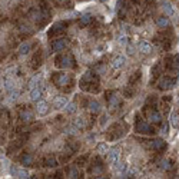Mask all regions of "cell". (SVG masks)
Returning a JSON list of instances; mask_svg holds the SVG:
<instances>
[{"instance_id": "obj_1", "label": "cell", "mask_w": 179, "mask_h": 179, "mask_svg": "<svg viewBox=\"0 0 179 179\" xmlns=\"http://www.w3.org/2000/svg\"><path fill=\"white\" fill-rule=\"evenodd\" d=\"M10 173L12 176H16V178H27L29 176V172L23 169V168H17L16 165H12L10 166Z\"/></svg>"}, {"instance_id": "obj_2", "label": "cell", "mask_w": 179, "mask_h": 179, "mask_svg": "<svg viewBox=\"0 0 179 179\" xmlns=\"http://www.w3.org/2000/svg\"><path fill=\"white\" fill-rule=\"evenodd\" d=\"M36 110H37V113L40 116H45L49 113V105L46 100H42V99H39L37 100V105H36Z\"/></svg>"}, {"instance_id": "obj_3", "label": "cell", "mask_w": 179, "mask_h": 179, "mask_svg": "<svg viewBox=\"0 0 179 179\" xmlns=\"http://www.w3.org/2000/svg\"><path fill=\"white\" fill-rule=\"evenodd\" d=\"M108 160L109 163H116L118 160H119V149L118 148H112V149H108Z\"/></svg>"}, {"instance_id": "obj_4", "label": "cell", "mask_w": 179, "mask_h": 179, "mask_svg": "<svg viewBox=\"0 0 179 179\" xmlns=\"http://www.w3.org/2000/svg\"><path fill=\"white\" fill-rule=\"evenodd\" d=\"M125 64H126V58L122 56V55L116 56V58L112 60V66H113V69H122Z\"/></svg>"}, {"instance_id": "obj_5", "label": "cell", "mask_w": 179, "mask_h": 179, "mask_svg": "<svg viewBox=\"0 0 179 179\" xmlns=\"http://www.w3.org/2000/svg\"><path fill=\"white\" fill-rule=\"evenodd\" d=\"M64 47H66V40H64V39H58V40H55V42L52 43L53 52H62Z\"/></svg>"}, {"instance_id": "obj_6", "label": "cell", "mask_w": 179, "mask_h": 179, "mask_svg": "<svg viewBox=\"0 0 179 179\" xmlns=\"http://www.w3.org/2000/svg\"><path fill=\"white\" fill-rule=\"evenodd\" d=\"M139 50H141L143 55H151V53H152V50H154V47H152V45H151L149 42L142 40L141 43H139Z\"/></svg>"}, {"instance_id": "obj_7", "label": "cell", "mask_w": 179, "mask_h": 179, "mask_svg": "<svg viewBox=\"0 0 179 179\" xmlns=\"http://www.w3.org/2000/svg\"><path fill=\"white\" fill-rule=\"evenodd\" d=\"M66 103H67V99L64 96H56L53 100V106H55V109H63L66 106Z\"/></svg>"}, {"instance_id": "obj_8", "label": "cell", "mask_w": 179, "mask_h": 179, "mask_svg": "<svg viewBox=\"0 0 179 179\" xmlns=\"http://www.w3.org/2000/svg\"><path fill=\"white\" fill-rule=\"evenodd\" d=\"M152 129H151V125L148 122H139L138 126H136V132L139 133H149Z\"/></svg>"}, {"instance_id": "obj_9", "label": "cell", "mask_w": 179, "mask_h": 179, "mask_svg": "<svg viewBox=\"0 0 179 179\" xmlns=\"http://www.w3.org/2000/svg\"><path fill=\"white\" fill-rule=\"evenodd\" d=\"M42 89L39 88V86H36V88H33L32 90H30V99H32L33 102H37L39 99H42Z\"/></svg>"}, {"instance_id": "obj_10", "label": "cell", "mask_w": 179, "mask_h": 179, "mask_svg": "<svg viewBox=\"0 0 179 179\" xmlns=\"http://www.w3.org/2000/svg\"><path fill=\"white\" fill-rule=\"evenodd\" d=\"M30 49H32V43L30 42H23L22 45L19 46V55H22V56H25V55H27L29 52H30Z\"/></svg>"}, {"instance_id": "obj_11", "label": "cell", "mask_w": 179, "mask_h": 179, "mask_svg": "<svg viewBox=\"0 0 179 179\" xmlns=\"http://www.w3.org/2000/svg\"><path fill=\"white\" fill-rule=\"evenodd\" d=\"M175 80L173 79H169V77H166V79H163L162 82H160V89H171V88H173L175 86Z\"/></svg>"}, {"instance_id": "obj_12", "label": "cell", "mask_w": 179, "mask_h": 179, "mask_svg": "<svg viewBox=\"0 0 179 179\" xmlns=\"http://www.w3.org/2000/svg\"><path fill=\"white\" fill-rule=\"evenodd\" d=\"M115 169L118 173H126V171H128V163L126 162H116L115 165Z\"/></svg>"}, {"instance_id": "obj_13", "label": "cell", "mask_w": 179, "mask_h": 179, "mask_svg": "<svg viewBox=\"0 0 179 179\" xmlns=\"http://www.w3.org/2000/svg\"><path fill=\"white\" fill-rule=\"evenodd\" d=\"M20 119L25 122H30L33 119V113L30 110H22L20 112Z\"/></svg>"}, {"instance_id": "obj_14", "label": "cell", "mask_w": 179, "mask_h": 179, "mask_svg": "<svg viewBox=\"0 0 179 179\" xmlns=\"http://www.w3.org/2000/svg\"><path fill=\"white\" fill-rule=\"evenodd\" d=\"M169 19H168V16H160V17H158V20H156V25L159 26V27H168L169 26Z\"/></svg>"}, {"instance_id": "obj_15", "label": "cell", "mask_w": 179, "mask_h": 179, "mask_svg": "<svg viewBox=\"0 0 179 179\" xmlns=\"http://www.w3.org/2000/svg\"><path fill=\"white\" fill-rule=\"evenodd\" d=\"M39 80H40V76L39 75H36V76H33L30 80H29V83H27V89L29 90H32L33 88H36L39 85Z\"/></svg>"}, {"instance_id": "obj_16", "label": "cell", "mask_w": 179, "mask_h": 179, "mask_svg": "<svg viewBox=\"0 0 179 179\" xmlns=\"http://www.w3.org/2000/svg\"><path fill=\"white\" fill-rule=\"evenodd\" d=\"M89 110L92 113H99V112H100V105H99V102L92 100V102L89 103Z\"/></svg>"}, {"instance_id": "obj_17", "label": "cell", "mask_w": 179, "mask_h": 179, "mask_svg": "<svg viewBox=\"0 0 179 179\" xmlns=\"http://www.w3.org/2000/svg\"><path fill=\"white\" fill-rule=\"evenodd\" d=\"M67 83H69V76L66 73H60V76L58 79V85L59 86H66Z\"/></svg>"}, {"instance_id": "obj_18", "label": "cell", "mask_w": 179, "mask_h": 179, "mask_svg": "<svg viewBox=\"0 0 179 179\" xmlns=\"http://www.w3.org/2000/svg\"><path fill=\"white\" fill-rule=\"evenodd\" d=\"M60 60H62V64H60L62 67H70V66H72V62H73L69 55H66V56H62V59H60Z\"/></svg>"}, {"instance_id": "obj_19", "label": "cell", "mask_w": 179, "mask_h": 179, "mask_svg": "<svg viewBox=\"0 0 179 179\" xmlns=\"http://www.w3.org/2000/svg\"><path fill=\"white\" fill-rule=\"evenodd\" d=\"M4 89H6L7 92H10L12 89H14V80H13L12 77L7 76L6 79H4Z\"/></svg>"}, {"instance_id": "obj_20", "label": "cell", "mask_w": 179, "mask_h": 179, "mask_svg": "<svg viewBox=\"0 0 179 179\" xmlns=\"http://www.w3.org/2000/svg\"><path fill=\"white\" fill-rule=\"evenodd\" d=\"M171 125H172L175 129H178V112L173 110L171 113Z\"/></svg>"}, {"instance_id": "obj_21", "label": "cell", "mask_w": 179, "mask_h": 179, "mask_svg": "<svg viewBox=\"0 0 179 179\" xmlns=\"http://www.w3.org/2000/svg\"><path fill=\"white\" fill-rule=\"evenodd\" d=\"M149 119H151V122H154V123H159L160 119H162V116H160L159 112H152L151 116H149Z\"/></svg>"}, {"instance_id": "obj_22", "label": "cell", "mask_w": 179, "mask_h": 179, "mask_svg": "<svg viewBox=\"0 0 179 179\" xmlns=\"http://www.w3.org/2000/svg\"><path fill=\"white\" fill-rule=\"evenodd\" d=\"M152 148H154V149H158V151H159V149H163V148H165V142L160 141V139H156V141L152 142Z\"/></svg>"}, {"instance_id": "obj_23", "label": "cell", "mask_w": 179, "mask_h": 179, "mask_svg": "<svg viewBox=\"0 0 179 179\" xmlns=\"http://www.w3.org/2000/svg\"><path fill=\"white\" fill-rule=\"evenodd\" d=\"M90 20H92V16L89 13H85L83 16H80V25H89Z\"/></svg>"}, {"instance_id": "obj_24", "label": "cell", "mask_w": 179, "mask_h": 179, "mask_svg": "<svg viewBox=\"0 0 179 179\" xmlns=\"http://www.w3.org/2000/svg\"><path fill=\"white\" fill-rule=\"evenodd\" d=\"M96 149H97V152L100 155H106V152H108V145H106V143H99V145L96 146Z\"/></svg>"}, {"instance_id": "obj_25", "label": "cell", "mask_w": 179, "mask_h": 179, "mask_svg": "<svg viewBox=\"0 0 179 179\" xmlns=\"http://www.w3.org/2000/svg\"><path fill=\"white\" fill-rule=\"evenodd\" d=\"M163 10H165V13H166V16H172L173 13H175L173 7L171 6V3H165V4H163Z\"/></svg>"}, {"instance_id": "obj_26", "label": "cell", "mask_w": 179, "mask_h": 179, "mask_svg": "<svg viewBox=\"0 0 179 179\" xmlns=\"http://www.w3.org/2000/svg\"><path fill=\"white\" fill-rule=\"evenodd\" d=\"M32 162H33V156L30 154H26L25 156L22 158V163H23V165H30Z\"/></svg>"}, {"instance_id": "obj_27", "label": "cell", "mask_w": 179, "mask_h": 179, "mask_svg": "<svg viewBox=\"0 0 179 179\" xmlns=\"http://www.w3.org/2000/svg\"><path fill=\"white\" fill-rule=\"evenodd\" d=\"M118 103H119V96H118V95H113V96H110V97H109V106H110V108L116 106Z\"/></svg>"}, {"instance_id": "obj_28", "label": "cell", "mask_w": 179, "mask_h": 179, "mask_svg": "<svg viewBox=\"0 0 179 179\" xmlns=\"http://www.w3.org/2000/svg\"><path fill=\"white\" fill-rule=\"evenodd\" d=\"M64 108H66V112H67V113H75V112H76V103H69L67 102Z\"/></svg>"}, {"instance_id": "obj_29", "label": "cell", "mask_w": 179, "mask_h": 179, "mask_svg": "<svg viewBox=\"0 0 179 179\" xmlns=\"http://www.w3.org/2000/svg\"><path fill=\"white\" fill-rule=\"evenodd\" d=\"M75 126H76L77 129H82V128H85V119L83 118H76L75 119V123H73Z\"/></svg>"}, {"instance_id": "obj_30", "label": "cell", "mask_w": 179, "mask_h": 179, "mask_svg": "<svg viewBox=\"0 0 179 179\" xmlns=\"http://www.w3.org/2000/svg\"><path fill=\"white\" fill-rule=\"evenodd\" d=\"M9 93H10V100H12V102H14V100H16V99L19 97V90L12 89L10 92H9Z\"/></svg>"}, {"instance_id": "obj_31", "label": "cell", "mask_w": 179, "mask_h": 179, "mask_svg": "<svg viewBox=\"0 0 179 179\" xmlns=\"http://www.w3.org/2000/svg\"><path fill=\"white\" fill-rule=\"evenodd\" d=\"M160 168H162V169H165V171H169V169L172 168V163H171L169 160H163V162L160 163Z\"/></svg>"}, {"instance_id": "obj_32", "label": "cell", "mask_w": 179, "mask_h": 179, "mask_svg": "<svg viewBox=\"0 0 179 179\" xmlns=\"http://www.w3.org/2000/svg\"><path fill=\"white\" fill-rule=\"evenodd\" d=\"M126 53L129 56H133L135 55V46L133 45H126Z\"/></svg>"}, {"instance_id": "obj_33", "label": "cell", "mask_w": 179, "mask_h": 179, "mask_svg": "<svg viewBox=\"0 0 179 179\" xmlns=\"http://www.w3.org/2000/svg\"><path fill=\"white\" fill-rule=\"evenodd\" d=\"M69 175H70V178H79V172H77V168H72L70 172H69Z\"/></svg>"}, {"instance_id": "obj_34", "label": "cell", "mask_w": 179, "mask_h": 179, "mask_svg": "<svg viewBox=\"0 0 179 179\" xmlns=\"http://www.w3.org/2000/svg\"><path fill=\"white\" fill-rule=\"evenodd\" d=\"M66 130V133H76V130H77V128L75 126V125H70L69 128H66L64 129Z\"/></svg>"}, {"instance_id": "obj_35", "label": "cell", "mask_w": 179, "mask_h": 179, "mask_svg": "<svg viewBox=\"0 0 179 179\" xmlns=\"http://www.w3.org/2000/svg\"><path fill=\"white\" fill-rule=\"evenodd\" d=\"M118 40H119V43H121V45H126V43H128V37H126L125 34H123V36H121Z\"/></svg>"}, {"instance_id": "obj_36", "label": "cell", "mask_w": 179, "mask_h": 179, "mask_svg": "<svg viewBox=\"0 0 179 179\" xmlns=\"http://www.w3.org/2000/svg\"><path fill=\"white\" fill-rule=\"evenodd\" d=\"M162 133L163 135L168 133V123H163V126H162Z\"/></svg>"}, {"instance_id": "obj_37", "label": "cell", "mask_w": 179, "mask_h": 179, "mask_svg": "<svg viewBox=\"0 0 179 179\" xmlns=\"http://www.w3.org/2000/svg\"><path fill=\"white\" fill-rule=\"evenodd\" d=\"M59 1H60V3H67L69 0H59Z\"/></svg>"}, {"instance_id": "obj_38", "label": "cell", "mask_w": 179, "mask_h": 179, "mask_svg": "<svg viewBox=\"0 0 179 179\" xmlns=\"http://www.w3.org/2000/svg\"><path fill=\"white\" fill-rule=\"evenodd\" d=\"M100 1H106V0H100Z\"/></svg>"}]
</instances>
